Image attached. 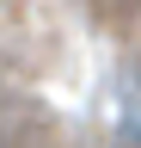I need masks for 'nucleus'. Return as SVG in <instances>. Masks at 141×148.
<instances>
[{
    "label": "nucleus",
    "mask_w": 141,
    "mask_h": 148,
    "mask_svg": "<svg viewBox=\"0 0 141 148\" xmlns=\"http://www.w3.org/2000/svg\"><path fill=\"white\" fill-rule=\"evenodd\" d=\"M92 6V18H104V25H135L141 18V0H86Z\"/></svg>",
    "instance_id": "obj_1"
}]
</instances>
